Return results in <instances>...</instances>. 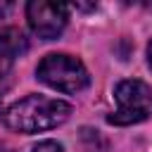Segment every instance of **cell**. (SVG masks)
Returning <instances> with one entry per match:
<instances>
[{
  "label": "cell",
  "instance_id": "obj_1",
  "mask_svg": "<svg viewBox=\"0 0 152 152\" xmlns=\"http://www.w3.org/2000/svg\"><path fill=\"white\" fill-rule=\"evenodd\" d=\"M69 114H71V104L64 100L45 97V95H26L5 112L2 121L7 124V128L17 133H40L64 124Z\"/></svg>",
  "mask_w": 152,
  "mask_h": 152
},
{
  "label": "cell",
  "instance_id": "obj_2",
  "mask_svg": "<svg viewBox=\"0 0 152 152\" xmlns=\"http://www.w3.org/2000/svg\"><path fill=\"white\" fill-rule=\"evenodd\" d=\"M36 76L45 86H50L59 93H81L90 83L88 69L83 66V62L76 59L74 55H66V52L45 55L36 69Z\"/></svg>",
  "mask_w": 152,
  "mask_h": 152
},
{
  "label": "cell",
  "instance_id": "obj_3",
  "mask_svg": "<svg viewBox=\"0 0 152 152\" xmlns=\"http://www.w3.org/2000/svg\"><path fill=\"white\" fill-rule=\"evenodd\" d=\"M116 97V112L107 116L109 124L114 126H128V124H140L152 116V88L138 78L121 81L114 88Z\"/></svg>",
  "mask_w": 152,
  "mask_h": 152
},
{
  "label": "cell",
  "instance_id": "obj_4",
  "mask_svg": "<svg viewBox=\"0 0 152 152\" xmlns=\"http://www.w3.org/2000/svg\"><path fill=\"white\" fill-rule=\"evenodd\" d=\"M66 12L69 7L62 2H45V0H31L26 5V19L31 31L43 38V40H52L57 38L64 26H66Z\"/></svg>",
  "mask_w": 152,
  "mask_h": 152
},
{
  "label": "cell",
  "instance_id": "obj_5",
  "mask_svg": "<svg viewBox=\"0 0 152 152\" xmlns=\"http://www.w3.org/2000/svg\"><path fill=\"white\" fill-rule=\"evenodd\" d=\"M28 50V38L17 26H2L0 28V59H14L21 57Z\"/></svg>",
  "mask_w": 152,
  "mask_h": 152
},
{
  "label": "cell",
  "instance_id": "obj_6",
  "mask_svg": "<svg viewBox=\"0 0 152 152\" xmlns=\"http://www.w3.org/2000/svg\"><path fill=\"white\" fill-rule=\"evenodd\" d=\"M33 152H64V147L55 140H40L38 145H33Z\"/></svg>",
  "mask_w": 152,
  "mask_h": 152
},
{
  "label": "cell",
  "instance_id": "obj_7",
  "mask_svg": "<svg viewBox=\"0 0 152 152\" xmlns=\"http://www.w3.org/2000/svg\"><path fill=\"white\" fill-rule=\"evenodd\" d=\"M10 86H12V69H10L7 64H2V66H0V93L7 90Z\"/></svg>",
  "mask_w": 152,
  "mask_h": 152
},
{
  "label": "cell",
  "instance_id": "obj_8",
  "mask_svg": "<svg viewBox=\"0 0 152 152\" xmlns=\"http://www.w3.org/2000/svg\"><path fill=\"white\" fill-rule=\"evenodd\" d=\"M147 62H150V66H152V40H150V45H147Z\"/></svg>",
  "mask_w": 152,
  "mask_h": 152
},
{
  "label": "cell",
  "instance_id": "obj_9",
  "mask_svg": "<svg viewBox=\"0 0 152 152\" xmlns=\"http://www.w3.org/2000/svg\"><path fill=\"white\" fill-rule=\"evenodd\" d=\"M5 112H7V109L2 107V100H0V119H5Z\"/></svg>",
  "mask_w": 152,
  "mask_h": 152
}]
</instances>
